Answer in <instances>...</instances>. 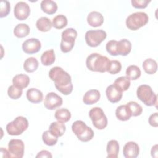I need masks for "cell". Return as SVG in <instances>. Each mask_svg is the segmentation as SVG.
Returning a JSON list of instances; mask_svg holds the SVG:
<instances>
[{"mask_svg": "<svg viewBox=\"0 0 158 158\" xmlns=\"http://www.w3.org/2000/svg\"><path fill=\"white\" fill-rule=\"evenodd\" d=\"M157 118H158V115H157V112H155L154 114H152V115H151L149 117L148 119V122L149 123L154 127H157L158 126V122H157Z\"/></svg>", "mask_w": 158, "mask_h": 158, "instance_id": "cell-41", "label": "cell"}, {"mask_svg": "<svg viewBox=\"0 0 158 158\" xmlns=\"http://www.w3.org/2000/svg\"><path fill=\"white\" fill-rule=\"evenodd\" d=\"M54 117L59 122L65 123L70 120L71 118V113L67 109L61 108L56 111Z\"/></svg>", "mask_w": 158, "mask_h": 158, "instance_id": "cell-28", "label": "cell"}, {"mask_svg": "<svg viewBox=\"0 0 158 158\" xmlns=\"http://www.w3.org/2000/svg\"><path fill=\"white\" fill-rule=\"evenodd\" d=\"M117 43L116 40H110L108 41L106 46V49L107 52L111 56H117Z\"/></svg>", "mask_w": 158, "mask_h": 158, "instance_id": "cell-38", "label": "cell"}, {"mask_svg": "<svg viewBox=\"0 0 158 158\" xmlns=\"http://www.w3.org/2000/svg\"><path fill=\"white\" fill-rule=\"evenodd\" d=\"M38 67V61L35 57H30L27 58L23 63L24 70L28 73L35 71Z\"/></svg>", "mask_w": 158, "mask_h": 158, "instance_id": "cell-31", "label": "cell"}, {"mask_svg": "<svg viewBox=\"0 0 158 158\" xmlns=\"http://www.w3.org/2000/svg\"><path fill=\"white\" fill-rule=\"evenodd\" d=\"M40 6L41 10L48 14H53L57 10L56 2L52 0H43L41 2Z\"/></svg>", "mask_w": 158, "mask_h": 158, "instance_id": "cell-24", "label": "cell"}, {"mask_svg": "<svg viewBox=\"0 0 158 158\" xmlns=\"http://www.w3.org/2000/svg\"><path fill=\"white\" fill-rule=\"evenodd\" d=\"M52 24L54 28L57 29H62L67 25V19L64 15H57L53 18Z\"/></svg>", "mask_w": 158, "mask_h": 158, "instance_id": "cell-33", "label": "cell"}, {"mask_svg": "<svg viewBox=\"0 0 158 158\" xmlns=\"http://www.w3.org/2000/svg\"><path fill=\"white\" fill-rule=\"evenodd\" d=\"M113 85L120 91H125L130 86V79L127 76H122L117 78Z\"/></svg>", "mask_w": 158, "mask_h": 158, "instance_id": "cell-25", "label": "cell"}, {"mask_svg": "<svg viewBox=\"0 0 158 158\" xmlns=\"http://www.w3.org/2000/svg\"><path fill=\"white\" fill-rule=\"evenodd\" d=\"M77 36V32L74 28H68L62 31L60 48L64 53L69 52L73 49Z\"/></svg>", "mask_w": 158, "mask_h": 158, "instance_id": "cell-6", "label": "cell"}, {"mask_svg": "<svg viewBox=\"0 0 158 158\" xmlns=\"http://www.w3.org/2000/svg\"><path fill=\"white\" fill-rule=\"evenodd\" d=\"M62 98L54 92L48 93L44 100V107L49 110H54L62 104Z\"/></svg>", "mask_w": 158, "mask_h": 158, "instance_id": "cell-11", "label": "cell"}, {"mask_svg": "<svg viewBox=\"0 0 158 158\" xmlns=\"http://www.w3.org/2000/svg\"><path fill=\"white\" fill-rule=\"evenodd\" d=\"M109 62V59L106 56L98 53H92L87 57L86 65L91 71L104 73L107 72Z\"/></svg>", "mask_w": 158, "mask_h": 158, "instance_id": "cell-2", "label": "cell"}, {"mask_svg": "<svg viewBox=\"0 0 158 158\" xmlns=\"http://www.w3.org/2000/svg\"><path fill=\"white\" fill-rule=\"evenodd\" d=\"M157 145L156 144L154 146L152 147L151 149V156L152 157H157Z\"/></svg>", "mask_w": 158, "mask_h": 158, "instance_id": "cell-44", "label": "cell"}, {"mask_svg": "<svg viewBox=\"0 0 158 158\" xmlns=\"http://www.w3.org/2000/svg\"><path fill=\"white\" fill-rule=\"evenodd\" d=\"M106 151L107 157L117 158L119 152V144L118 141L114 139L109 141L107 144Z\"/></svg>", "mask_w": 158, "mask_h": 158, "instance_id": "cell-23", "label": "cell"}, {"mask_svg": "<svg viewBox=\"0 0 158 158\" xmlns=\"http://www.w3.org/2000/svg\"><path fill=\"white\" fill-rule=\"evenodd\" d=\"M49 78L54 81L56 89L64 95L70 94L73 85L70 75L60 67H54L49 72Z\"/></svg>", "mask_w": 158, "mask_h": 158, "instance_id": "cell-1", "label": "cell"}, {"mask_svg": "<svg viewBox=\"0 0 158 158\" xmlns=\"http://www.w3.org/2000/svg\"><path fill=\"white\" fill-rule=\"evenodd\" d=\"M106 94L108 100L112 103H116L120 101L122 97V92L114 85H110L107 87Z\"/></svg>", "mask_w": 158, "mask_h": 158, "instance_id": "cell-15", "label": "cell"}, {"mask_svg": "<svg viewBox=\"0 0 158 158\" xmlns=\"http://www.w3.org/2000/svg\"><path fill=\"white\" fill-rule=\"evenodd\" d=\"M36 26L40 31L46 32L51 30L52 24L49 18L46 17H41L37 20Z\"/></svg>", "mask_w": 158, "mask_h": 158, "instance_id": "cell-26", "label": "cell"}, {"mask_svg": "<svg viewBox=\"0 0 158 158\" xmlns=\"http://www.w3.org/2000/svg\"><path fill=\"white\" fill-rule=\"evenodd\" d=\"M0 17H6L10 12V4L8 1H1V9H0Z\"/></svg>", "mask_w": 158, "mask_h": 158, "instance_id": "cell-39", "label": "cell"}, {"mask_svg": "<svg viewBox=\"0 0 158 158\" xmlns=\"http://www.w3.org/2000/svg\"><path fill=\"white\" fill-rule=\"evenodd\" d=\"M115 115L117 118L121 121L128 120L132 116L131 112L127 104L118 106L116 109Z\"/></svg>", "mask_w": 158, "mask_h": 158, "instance_id": "cell-21", "label": "cell"}, {"mask_svg": "<svg viewBox=\"0 0 158 158\" xmlns=\"http://www.w3.org/2000/svg\"><path fill=\"white\" fill-rule=\"evenodd\" d=\"M128 107H129L132 116L136 117L139 116L143 112V107L141 105L137 103L135 101H130L127 104Z\"/></svg>", "mask_w": 158, "mask_h": 158, "instance_id": "cell-35", "label": "cell"}, {"mask_svg": "<svg viewBox=\"0 0 158 158\" xmlns=\"http://www.w3.org/2000/svg\"><path fill=\"white\" fill-rule=\"evenodd\" d=\"M55 59V53L52 49L44 51L41 56V62L43 65L46 66L52 65L54 62Z\"/></svg>", "mask_w": 158, "mask_h": 158, "instance_id": "cell-27", "label": "cell"}, {"mask_svg": "<svg viewBox=\"0 0 158 158\" xmlns=\"http://www.w3.org/2000/svg\"><path fill=\"white\" fill-rule=\"evenodd\" d=\"M22 49L26 54H32L38 52L41 48V42L36 38H30L22 43Z\"/></svg>", "mask_w": 158, "mask_h": 158, "instance_id": "cell-13", "label": "cell"}, {"mask_svg": "<svg viewBox=\"0 0 158 158\" xmlns=\"http://www.w3.org/2000/svg\"><path fill=\"white\" fill-rule=\"evenodd\" d=\"M42 139L45 144L52 146L57 143L58 138L52 135L49 130H47L43 132L42 135Z\"/></svg>", "mask_w": 158, "mask_h": 158, "instance_id": "cell-34", "label": "cell"}, {"mask_svg": "<svg viewBox=\"0 0 158 158\" xmlns=\"http://www.w3.org/2000/svg\"><path fill=\"white\" fill-rule=\"evenodd\" d=\"M137 97L145 105L148 106H157V95L152 91L151 86L148 85H140L136 91Z\"/></svg>", "mask_w": 158, "mask_h": 158, "instance_id": "cell-4", "label": "cell"}, {"mask_svg": "<svg viewBox=\"0 0 158 158\" xmlns=\"http://www.w3.org/2000/svg\"><path fill=\"white\" fill-rule=\"evenodd\" d=\"M143 68L146 73L154 74L157 70V64L155 60L149 58L146 59L143 63Z\"/></svg>", "mask_w": 158, "mask_h": 158, "instance_id": "cell-30", "label": "cell"}, {"mask_svg": "<svg viewBox=\"0 0 158 158\" xmlns=\"http://www.w3.org/2000/svg\"><path fill=\"white\" fill-rule=\"evenodd\" d=\"M28 127V121L27 119L23 116H19L6 125V131L10 135L17 136L25 131Z\"/></svg>", "mask_w": 158, "mask_h": 158, "instance_id": "cell-7", "label": "cell"}, {"mask_svg": "<svg viewBox=\"0 0 158 158\" xmlns=\"http://www.w3.org/2000/svg\"><path fill=\"white\" fill-rule=\"evenodd\" d=\"M26 95L27 99L30 102L35 104L41 102L43 98V93L40 90L34 88L28 89L27 91Z\"/></svg>", "mask_w": 158, "mask_h": 158, "instance_id": "cell-19", "label": "cell"}, {"mask_svg": "<svg viewBox=\"0 0 158 158\" xmlns=\"http://www.w3.org/2000/svg\"><path fill=\"white\" fill-rule=\"evenodd\" d=\"M107 36V33L102 30H88L86 32L85 38L87 44L91 47L99 46Z\"/></svg>", "mask_w": 158, "mask_h": 158, "instance_id": "cell-9", "label": "cell"}, {"mask_svg": "<svg viewBox=\"0 0 158 158\" xmlns=\"http://www.w3.org/2000/svg\"><path fill=\"white\" fill-rule=\"evenodd\" d=\"M7 94L9 97L11 99H17L20 98L22 94V89L12 85L8 88Z\"/></svg>", "mask_w": 158, "mask_h": 158, "instance_id": "cell-37", "label": "cell"}, {"mask_svg": "<svg viewBox=\"0 0 158 158\" xmlns=\"http://www.w3.org/2000/svg\"><path fill=\"white\" fill-rule=\"evenodd\" d=\"M88 23L93 27L101 26L104 22V17L98 11H92L87 16Z\"/></svg>", "mask_w": 158, "mask_h": 158, "instance_id": "cell-16", "label": "cell"}, {"mask_svg": "<svg viewBox=\"0 0 158 158\" xmlns=\"http://www.w3.org/2000/svg\"><path fill=\"white\" fill-rule=\"evenodd\" d=\"M66 130V127L64 123L60 122H54L51 123L49 130L54 136L58 137L62 136Z\"/></svg>", "mask_w": 158, "mask_h": 158, "instance_id": "cell-22", "label": "cell"}, {"mask_svg": "<svg viewBox=\"0 0 158 158\" xmlns=\"http://www.w3.org/2000/svg\"><path fill=\"white\" fill-rule=\"evenodd\" d=\"M101 97L100 92L98 89H89L85 93L83 98V101L87 105H91L97 102Z\"/></svg>", "mask_w": 158, "mask_h": 158, "instance_id": "cell-17", "label": "cell"}, {"mask_svg": "<svg viewBox=\"0 0 158 158\" xmlns=\"http://www.w3.org/2000/svg\"><path fill=\"white\" fill-rule=\"evenodd\" d=\"M141 74L140 69L135 65L128 66L126 69V75L130 80H136L140 77Z\"/></svg>", "mask_w": 158, "mask_h": 158, "instance_id": "cell-32", "label": "cell"}, {"mask_svg": "<svg viewBox=\"0 0 158 158\" xmlns=\"http://www.w3.org/2000/svg\"><path fill=\"white\" fill-rule=\"evenodd\" d=\"M122 65L120 61L117 60H110L107 72L110 74H116L120 72Z\"/></svg>", "mask_w": 158, "mask_h": 158, "instance_id": "cell-36", "label": "cell"}, {"mask_svg": "<svg viewBox=\"0 0 158 158\" xmlns=\"http://www.w3.org/2000/svg\"><path fill=\"white\" fill-rule=\"evenodd\" d=\"M151 2L150 0H131L132 6L137 9H144Z\"/></svg>", "mask_w": 158, "mask_h": 158, "instance_id": "cell-40", "label": "cell"}, {"mask_svg": "<svg viewBox=\"0 0 158 158\" xmlns=\"http://www.w3.org/2000/svg\"><path fill=\"white\" fill-rule=\"evenodd\" d=\"M149 20L148 15L144 12H136L128 15L126 19V25L131 30H137L145 25Z\"/></svg>", "mask_w": 158, "mask_h": 158, "instance_id": "cell-5", "label": "cell"}, {"mask_svg": "<svg viewBox=\"0 0 158 158\" xmlns=\"http://www.w3.org/2000/svg\"><path fill=\"white\" fill-rule=\"evenodd\" d=\"M0 153H1V157H10L9 151H7V149H6L4 148H1Z\"/></svg>", "mask_w": 158, "mask_h": 158, "instance_id": "cell-43", "label": "cell"}, {"mask_svg": "<svg viewBox=\"0 0 158 158\" xmlns=\"http://www.w3.org/2000/svg\"><path fill=\"white\" fill-rule=\"evenodd\" d=\"M52 157V156L51 154V152L46 150L41 151L40 152H39L38 153V154L36 156V158H38V157H50V158H51Z\"/></svg>", "mask_w": 158, "mask_h": 158, "instance_id": "cell-42", "label": "cell"}, {"mask_svg": "<svg viewBox=\"0 0 158 158\" xmlns=\"http://www.w3.org/2000/svg\"><path fill=\"white\" fill-rule=\"evenodd\" d=\"M30 81L29 77L23 73L16 75L12 78L13 85L22 89L28 86L30 83Z\"/></svg>", "mask_w": 158, "mask_h": 158, "instance_id": "cell-20", "label": "cell"}, {"mask_svg": "<svg viewBox=\"0 0 158 158\" xmlns=\"http://www.w3.org/2000/svg\"><path fill=\"white\" fill-rule=\"evenodd\" d=\"M14 15L19 20H23L28 18L30 13V8L28 4L23 1L18 2L14 10Z\"/></svg>", "mask_w": 158, "mask_h": 158, "instance_id": "cell-12", "label": "cell"}, {"mask_svg": "<svg viewBox=\"0 0 158 158\" xmlns=\"http://www.w3.org/2000/svg\"><path fill=\"white\" fill-rule=\"evenodd\" d=\"M89 116L92 120L93 125L99 130L105 128L107 125V118L101 107H95L89 112Z\"/></svg>", "mask_w": 158, "mask_h": 158, "instance_id": "cell-8", "label": "cell"}, {"mask_svg": "<svg viewBox=\"0 0 158 158\" xmlns=\"http://www.w3.org/2000/svg\"><path fill=\"white\" fill-rule=\"evenodd\" d=\"M72 130L78 139L83 142H88L94 136L93 130L81 120L74 122L72 125Z\"/></svg>", "mask_w": 158, "mask_h": 158, "instance_id": "cell-3", "label": "cell"}, {"mask_svg": "<svg viewBox=\"0 0 158 158\" xmlns=\"http://www.w3.org/2000/svg\"><path fill=\"white\" fill-rule=\"evenodd\" d=\"M30 33V27L25 23L17 24L14 29V34L17 38L27 36Z\"/></svg>", "mask_w": 158, "mask_h": 158, "instance_id": "cell-29", "label": "cell"}, {"mask_svg": "<svg viewBox=\"0 0 158 158\" xmlns=\"http://www.w3.org/2000/svg\"><path fill=\"white\" fill-rule=\"evenodd\" d=\"M139 153V147L134 141H129L123 146V154L126 158H136Z\"/></svg>", "mask_w": 158, "mask_h": 158, "instance_id": "cell-14", "label": "cell"}, {"mask_svg": "<svg viewBox=\"0 0 158 158\" xmlns=\"http://www.w3.org/2000/svg\"><path fill=\"white\" fill-rule=\"evenodd\" d=\"M131 50V43L127 39H122L117 43V55L127 56Z\"/></svg>", "mask_w": 158, "mask_h": 158, "instance_id": "cell-18", "label": "cell"}, {"mask_svg": "<svg viewBox=\"0 0 158 158\" xmlns=\"http://www.w3.org/2000/svg\"><path fill=\"white\" fill-rule=\"evenodd\" d=\"M8 151L10 157L22 158L24 154V143L21 139H12L8 144Z\"/></svg>", "mask_w": 158, "mask_h": 158, "instance_id": "cell-10", "label": "cell"}]
</instances>
